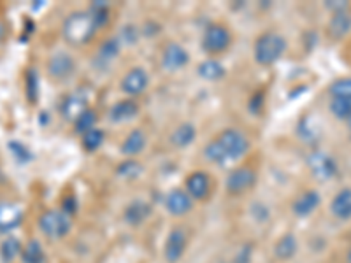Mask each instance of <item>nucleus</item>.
<instances>
[{
	"instance_id": "15",
	"label": "nucleus",
	"mask_w": 351,
	"mask_h": 263,
	"mask_svg": "<svg viewBox=\"0 0 351 263\" xmlns=\"http://www.w3.org/2000/svg\"><path fill=\"white\" fill-rule=\"evenodd\" d=\"M23 221V208L12 202H0V234H8Z\"/></svg>"
},
{
	"instance_id": "37",
	"label": "nucleus",
	"mask_w": 351,
	"mask_h": 263,
	"mask_svg": "<svg viewBox=\"0 0 351 263\" xmlns=\"http://www.w3.org/2000/svg\"><path fill=\"white\" fill-rule=\"evenodd\" d=\"M118 39H120V42L132 46V44H136L137 39H139V30H137L136 27H132V25H127V27L121 30V36L118 37Z\"/></svg>"
},
{
	"instance_id": "34",
	"label": "nucleus",
	"mask_w": 351,
	"mask_h": 263,
	"mask_svg": "<svg viewBox=\"0 0 351 263\" xmlns=\"http://www.w3.org/2000/svg\"><path fill=\"white\" fill-rule=\"evenodd\" d=\"M141 172H143V165L134 158L125 160V162H121V164L118 165V168H116V174L120 175L121 179H136Z\"/></svg>"
},
{
	"instance_id": "1",
	"label": "nucleus",
	"mask_w": 351,
	"mask_h": 263,
	"mask_svg": "<svg viewBox=\"0 0 351 263\" xmlns=\"http://www.w3.org/2000/svg\"><path fill=\"white\" fill-rule=\"evenodd\" d=\"M250 146V139L239 128H225L206 146L204 156L215 165H228L246 156Z\"/></svg>"
},
{
	"instance_id": "2",
	"label": "nucleus",
	"mask_w": 351,
	"mask_h": 263,
	"mask_svg": "<svg viewBox=\"0 0 351 263\" xmlns=\"http://www.w3.org/2000/svg\"><path fill=\"white\" fill-rule=\"evenodd\" d=\"M97 32L99 30H97L88 11L71 12L62 25V36H64L65 42L71 44V46H84L90 40H93Z\"/></svg>"
},
{
	"instance_id": "30",
	"label": "nucleus",
	"mask_w": 351,
	"mask_h": 263,
	"mask_svg": "<svg viewBox=\"0 0 351 263\" xmlns=\"http://www.w3.org/2000/svg\"><path fill=\"white\" fill-rule=\"evenodd\" d=\"M97 121H99V116H97L95 109H86V111L74 121V132L80 134V136H84L86 132L97 128Z\"/></svg>"
},
{
	"instance_id": "41",
	"label": "nucleus",
	"mask_w": 351,
	"mask_h": 263,
	"mask_svg": "<svg viewBox=\"0 0 351 263\" xmlns=\"http://www.w3.org/2000/svg\"><path fill=\"white\" fill-rule=\"evenodd\" d=\"M346 123H348V128H350V130H351V116H350V120H348Z\"/></svg>"
},
{
	"instance_id": "36",
	"label": "nucleus",
	"mask_w": 351,
	"mask_h": 263,
	"mask_svg": "<svg viewBox=\"0 0 351 263\" xmlns=\"http://www.w3.org/2000/svg\"><path fill=\"white\" fill-rule=\"evenodd\" d=\"M60 211L64 212V214H67L71 219L74 218V216L77 214V211H80V203H77L76 197H65V199L62 200Z\"/></svg>"
},
{
	"instance_id": "26",
	"label": "nucleus",
	"mask_w": 351,
	"mask_h": 263,
	"mask_svg": "<svg viewBox=\"0 0 351 263\" xmlns=\"http://www.w3.org/2000/svg\"><path fill=\"white\" fill-rule=\"evenodd\" d=\"M21 249H23V244L20 242V239H16V237H5L0 242V258L4 260V263H12L21 256Z\"/></svg>"
},
{
	"instance_id": "21",
	"label": "nucleus",
	"mask_w": 351,
	"mask_h": 263,
	"mask_svg": "<svg viewBox=\"0 0 351 263\" xmlns=\"http://www.w3.org/2000/svg\"><path fill=\"white\" fill-rule=\"evenodd\" d=\"M299 251V240L293 234H285L274 244V258L278 262H290Z\"/></svg>"
},
{
	"instance_id": "5",
	"label": "nucleus",
	"mask_w": 351,
	"mask_h": 263,
	"mask_svg": "<svg viewBox=\"0 0 351 263\" xmlns=\"http://www.w3.org/2000/svg\"><path fill=\"white\" fill-rule=\"evenodd\" d=\"M230 28L223 23H211L204 30L202 36V49L208 55H221V53L228 51L232 46Z\"/></svg>"
},
{
	"instance_id": "14",
	"label": "nucleus",
	"mask_w": 351,
	"mask_h": 263,
	"mask_svg": "<svg viewBox=\"0 0 351 263\" xmlns=\"http://www.w3.org/2000/svg\"><path fill=\"white\" fill-rule=\"evenodd\" d=\"M322 203V195L316 190H306L304 193H300L293 203H291V211L297 218H309L316 209L319 208Z\"/></svg>"
},
{
	"instance_id": "18",
	"label": "nucleus",
	"mask_w": 351,
	"mask_h": 263,
	"mask_svg": "<svg viewBox=\"0 0 351 263\" xmlns=\"http://www.w3.org/2000/svg\"><path fill=\"white\" fill-rule=\"evenodd\" d=\"M141 108L137 104V100L125 99L116 102L111 109H109V120L112 123H127V121L134 120L139 114Z\"/></svg>"
},
{
	"instance_id": "16",
	"label": "nucleus",
	"mask_w": 351,
	"mask_h": 263,
	"mask_svg": "<svg viewBox=\"0 0 351 263\" xmlns=\"http://www.w3.org/2000/svg\"><path fill=\"white\" fill-rule=\"evenodd\" d=\"M327 37L330 40H343L351 34V9L343 12H334L327 23Z\"/></svg>"
},
{
	"instance_id": "10",
	"label": "nucleus",
	"mask_w": 351,
	"mask_h": 263,
	"mask_svg": "<svg viewBox=\"0 0 351 263\" xmlns=\"http://www.w3.org/2000/svg\"><path fill=\"white\" fill-rule=\"evenodd\" d=\"M211 190L213 181L208 172L195 171L184 179V192L190 195V199L195 200V202L208 200L209 195H211Z\"/></svg>"
},
{
	"instance_id": "6",
	"label": "nucleus",
	"mask_w": 351,
	"mask_h": 263,
	"mask_svg": "<svg viewBox=\"0 0 351 263\" xmlns=\"http://www.w3.org/2000/svg\"><path fill=\"white\" fill-rule=\"evenodd\" d=\"M256 184V171L252 167H237L227 175L225 190L230 197H239L247 193Z\"/></svg>"
},
{
	"instance_id": "3",
	"label": "nucleus",
	"mask_w": 351,
	"mask_h": 263,
	"mask_svg": "<svg viewBox=\"0 0 351 263\" xmlns=\"http://www.w3.org/2000/svg\"><path fill=\"white\" fill-rule=\"evenodd\" d=\"M287 46V39L280 32L267 30V32L260 34L255 40V48H253L255 62L263 67H271L285 55Z\"/></svg>"
},
{
	"instance_id": "8",
	"label": "nucleus",
	"mask_w": 351,
	"mask_h": 263,
	"mask_svg": "<svg viewBox=\"0 0 351 263\" xmlns=\"http://www.w3.org/2000/svg\"><path fill=\"white\" fill-rule=\"evenodd\" d=\"M307 165L318 181H330L337 175V162L334 156L319 149L307 156Z\"/></svg>"
},
{
	"instance_id": "17",
	"label": "nucleus",
	"mask_w": 351,
	"mask_h": 263,
	"mask_svg": "<svg viewBox=\"0 0 351 263\" xmlns=\"http://www.w3.org/2000/svg\"><path fill=\"white\" fill-rule=\"evenodd\" d=\"M86 109H90L88 108L86 97L81 95V93L77 92L69 93V95L62 100V105H60L62 116H64L65 120L72 121V123H74V121H76L77 118L86 111Z\"/></svg>"
},
{
	"instance_id": "4",
	"label": "nucleus",
	"mask_w": 351,
	"mask_h": 263,
	"mask_svg": "<svg viewBox=\"0 0 351 263\" xmlns=\"http://www.w3.org/2000/svg\"><path fill=\"white\" fill-rule=\"evenodd\" d=\"M40 234L49 240H60L67 237L72 230V219L60 209H49L39 216L37 221Z\"/></svg>"
},
{
	"instance_id": "20",
	"label": "nucleus",
	"mask_w": 351,
	"mask_h": 263,
	"mask_svg": "<svg viewBox=\"0 0 351 263\" xmlns=\"http://www.w3.org/2000/svg\"><path fill=\"white\" fill-rule=\"evenodd\" d=\"M330 214L339 221L351 219V188H343L330 202Z\"/></svg>"
},
{
	"instance_id": "27",
	"label": "nucleus",
	"mask_w": 351,
	"mask_h": 263,
	"mask_svg": "<svg viewBox=\"0 0 351 263\" xmlns=\"http://www.w3.org/2000/svg\"><path fill=\"white\" fill-rule=\"evenodd\" d=\"M25 95H27L28 104H37L39 100V74L36 68H27L25 72Z\"/></svg>"
},
{
	"instance_id": "39",
	"label": "nucleus",
	"mask_w": 351,
	"mask_h": 263,
	"mask_svg": "<svg viewBox=\"0 0 351 263\" xmlns=\"http://www.w3.org/2000/svg\"><path fill=\"white\" fill-rule=\"evenodd\" d=\"M325 9L330 11V14L334 12H343V11H350L351 4L350 2H344V0H334V2H325Z\"/></svg>"
},
{
	"instance_id": "29",
	"label": "nucleus",
	"mask_w": 351,
	"mask_h": 263,
	"mask_svg": "<svg viewBox=\"0 0 351 263\" xmlns=\"http://www.w3.org/2000/svg\"><path fill=\"white\" fill-rule=\"evenodd\" d=\"M199 76L208 81H218L225 76V67L218 60H204L199 65Z\"/></svg>"
},
{
	"instance_id": "11",
	"label": "nucleus",
	"mask_w": 351,
	"mask_h": 263,
	"mask_svg": "<svg viewBox=\"0 0 351 263\" xmlns=\"http://www.w3.org/2000/svg\"><path fill=\"white\" fill-rule=\"evenodd\" d=\"M149 86V76L148 72L143 67H134L127 72L121 79V92L127 93L128 97H139L144 93Z\"/></svg>"
},
{
	"instance_id": "25",
	"label": "nucleus",
	"mask_w": 351,
	"mask_h": 263,
	"mask_svg": "<svg viewBox=\"0 0 351 263\" xmlns=\"http://www.w3.org/2000/svg\"><path fill=\"white\" fill-rule=\"evenodd\" d=\"M88 14L92 16V21L95 23L97 30L108 27L109 20H111V9H109V4L100 2V0H97V2H93V4L90 5Z\"/></svg>"
},
{
	"instance_id": "35",
	"label": "nucleus",
	"mask_w": 351,
	"mask_h": 263,
	"mask_svg": "<svg viewBox=\"0 0 351 263\" xmlns=\"http://www.w3.org/2000/svg\"><path fill=\"white\" fill-rule=\"evenodd\" d=\"M9 149H11L12 155L16 156V160L18 162H21V164L32 160V153H30V149H28L25 144L18 142V140H11V142H9Z\"/></svg>"
},
{
	"instance_id": "9",
	"label": "nucleus",
	"mask_w": 351,
	"mask_h": 263,
	"mask_svg": "<svg viewBox=\"0 0 351 263\" xmlns=\"http://www.w3.org/2000/svg\"><path fill=\"white\" fill-rule=\"evenodd\" d=\"M188 231L183 227H174L169 231L164 244V258L167 263H180L188 249Z\"/></svg>"
},
{
	"instance_id": "28",
	"label": "nucleus",
	"mask_w": 351,
	"mask_h": 263,
	"mask_svg": "<svg viewBox=\"0 0 351 263\" xmlns=\"http://www.w3.org/2000/svg\"><path fill=\"white\" fill-rule=\"evenodd\" d=\"M121 53V42L120 39H116V37H111V39L104 40V42L100 44L99 48V60L104 62V64H109V62H114L118 58V55Z\"/></svg>"
},
{
	"instance_id": "24",
	"label": "nucleus",
	"mask_w": 351,
	"mask_h": 263,
	"mask_svg": "<svg viewBox=\"0 0 351 263\" xmlns=\"http://www.w3.org/2000/svg\"><path fill=\"white\" fill-rule=\"evenodd\" d=\"M20 258L23 263H46V251L39 240L30 239L23 244Z\"/></svg>"
},
{
	"instance_id": "40",
	"label": "nucleus",
	"mask_w": 351,
	"mask_h": 263,
	"mask_svg": "<svg viewBox=\"0 0 351 263\" xmlns=\"http://www.w3.org/2000/svg\"><path fill=\"white\" fill-rule=\"evenodd\" d=\"M346 263H351V247L346 251Z\"/></svg>"
},
{
	"instance_id": "7",
	"label": "nucleus",
	"mask_w": 351,
	"mask_h": 263,
	"mask_svg": "<svg viewBox=\"0 0 351 263\" xmlns=\"http://www.w3.org/2000/svg\"><path fill=\"white\" fill-rule=\"evenodd\" d=\"M46 71L48 76L56 83H64V81L71 79L76 72V62L72 58V55L65 51H56L55 55L49 56L48 64H46Z\"/></svg>"
},
{
	"instance_id": "38",
	"label": "nucleus",
	"mask_w": 351,
	"mask_h": 263,
	"mask_svg": "<svg viewBox=\"0 0 351 263\" xmlns=\"http://www.w3.org/2000/svg\"><path fill=\"white\" fill-rule=\"evenodd\" d=\"M252 258H253L252 244H244L239 251H237V255L234 256V263H252Z\"/></svg>"
},
{
	"instance_id": "12",
	"label": "nucleus",
	"mask_w": 351,
	"mask_h": 263,
	"mask_svg": "<svg viewBox=\"0 0 351 263\" xmlns=\"http://www.w3.org/2000/svg\"><path fill=\"white\" fill-rule=\"evenodd\" d=\"M162 67L169 72L181 71L184 65L190 62V55L186 49L181 46L180 42H169L164 49H162Z\"/></svg>"
},
{
	"instance_id": "31",
	"label": "nucleus",
	"mask_w": 351,
	"mask_h": 263,
	"mask_svg": "<svg viewBox=\"0 0 351 263\" xmlns=\"http://www.w3.org/2000/svg\"><path fill=\"white\" fill-rule=\"evenodd\" d=\"M328 111L332 112L335 120L348 121L351 116V100L350 99H330Z\"/></svg>"
},
{
	"instance_id": "22",
	"label": "nucleus",
	"mask_w": 351,
	"mask_h": 263,
	"mask_svg": "<svg viewBox=\"0 0 351 263\" xmlns=\"http://www.w3.org/2000/svg\"><path fill=\"white\" fill-rule=\"evenodd\" d=\"M146 142H148L146 134H144L141 128H134V130L125 137L123 142H121V153H123L125 156H128V158H134V156L141 155V153L144 151Z\"/></svg>"
},
{
	"instance_id": "33",
	"label": "nucleus",
	"mask_w": 351,
	"mask_h": 263,
	"mask_svg": "<svg viewBox=\"0 0 351 263\" xmlns=\"http://www.w3.org/2000/svg\"><path fill=\"white\" fill-rule=\"evenodd\" d=\"M332 99H350L351 100V77H339L332 81L328 86Z\"/></svg>"
},
{
	"instance_id": "23",
	"label": "nucleus",
	"mask_w": 351,
	"mask_h": 263,
	"mask_svg": "<svg viewBox=\"0 0 351 263\" xmlns=\"http://www.w3.org/2000/svg\"><path fill=\"white\" fill-rule=\"evenodd\" d=\"M197 139V128L192 123H183L172 132L171 142L176 148H188L190 144L195 142Z\"/></svg>"
},
{
	"instance_id": "32",
	"label": "nucleus",
	"mask_w": 351,
	"mask_h": 263,
	"mask_svg": "<svg viewBox=\"0 0 351 263\" xmlns=\"http://www.w3.org/2000/svg\"><path fill=\"white\" fill-rule=\"evenodd\" d=\"M106 134L104 130H100V128H93V130L86 132L84 136H81V140H83V148L86 149L88 153H93L104 144Z\"/></svg>"
},
{
	"instance_id": "19",
	"label": "nucleus",
	"mask_w": 351,
	"mask_h": 263,
	"mask_svg": "<svg viewBox=\"0 0 351 263\" xmlns=\"http://www.w3.org/2000/svg\"><path fill=\"white\" fill-rule=\"evenodd\" d=\"M152 216V205L144 200H134L125 208L123 219L130 227H139Z\"/></svg>"
},
{
	"instance_id": "13",
	"label": "nucleus",
	"mask_w": 351,
	"mask_h": 263,
	"mask_svg": "<svg viewBox=\"0 0 351 263\" xmlns=\"http://www.w3.org/2000/svg\"><path fill=\"white\" fill-rule=\"evenodd\" d=\"M193 208V200L190 199L184 190L181 188H176V190H171L165 197V209L171 216H176V218H181V216H186L188 212L192 211Z\"/></svg>"
},
{
	"instance_id": "42",
	"label": "nucleus",
	"mask_w": 351,
	"mask_h": 263,
	"mask_svg": "<svg viewBox=\"0 0 351 263\" xmlns=\"http://www.w3.org/2000/svg\"><path fill=\"white\" fill-rule=\"evenodd\" d=\"M350 55H351V44H350Z\"/></svg>"
}]
</instances>
